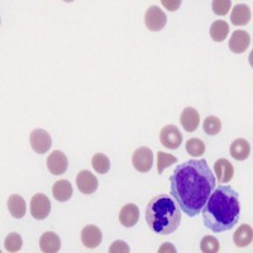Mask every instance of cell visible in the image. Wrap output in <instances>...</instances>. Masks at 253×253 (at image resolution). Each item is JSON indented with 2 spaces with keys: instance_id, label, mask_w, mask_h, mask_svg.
<instances>
[{
  "instance_id": "2",
  "label": "cell",
  "mask_w": 253,
  "mask_h": 253,
  "mask_svg": "<svg viewBox=\"0 0 253 253\" xmlns=\"http://www.w3.org/2000/svg\"><path fill=\"white\" fill-rule=\"evenodd\" d=\"M204 225L214 233H221L234 228L241 215L239 195L233 187H215L203 208Z\"/></svg>"
},
{
  "instance_id": "22",
  "label": "cell",
  "mask_w": 253,
  "mask_h": 253,
  "mask_svg": "<svg viewBox=\"0 0 253 253\" xmlns=\"http://www.w3.org/2000/svg\"><path fill=\"white\" fill-rule=\"evenodd\" d=\"M229 26L225 20H215L210 26V37L215 42H223L228 37Z\"/></svg>"
},
{
  "instance_id": "10",
  "label": "cell",
  "mask_w": 253,
  "mask_h": 253,
  "mask_svg": "<svg viewBox=\"0 0 253 253\" xmlns=\"http://www.w3.org/2000/svg\"><path fill=\"white\" fill-rule=\"evenodd\" d=\"M69 167V160L62 151H53L47 158V169L52 175H63Z\"/></svg>"
},
{
  "instance_id": "1",
  "label": "cell",
  "mask_w": 253,
  "mask_h": 253,
  "mask_svg": "<svg viewBox=\"0 0 253 253\" xmlns=\"http://www.w3.org/2000/svg\"><path fill=\"white\" fill-rule=\"evenodd\" d=\"M215 187V176L205 160H190L178 165L170 177L171 195L190 218L202 211Z\"/></svg>"
},
{
  "instance_id": "28",
  "label": "cell",
  "mask_w": 253,
  "mask_h": 253,
  "mask_svg": "<svg viewBox=\"0 0 253 253\" xmlns=\"http://www.w3.org/2000/svg\"><path fill=\"white\" fill-rule=\"evenodd\" d=\"M200 250L204 253H218L220 250V245L215 237L205 236L200 242Z\"/></svg>"
},
{
  "instance_id": "8",
  "label": "cell",
  "mask_w": 253,
  "mask_h": 253,
  "mask_svg": "<svg viewBox=\"0 0 253 253\" xmlns=\"http://www.w3.org/2000/svg\"><path fill=\"white\" fill-rule=\"evenodd\" d=\"M51 213V202L44 194H36L31 200V214L37 220H43Z\"/></svg>"
},
{
  "instance_id": "21",
  "label": "cell",
  "mask_w": 253,
  "mask_h": 253,
  "mask_svg": "<svg viewBox=\"0 0 253 253\" xmlns=\"http://www.w3.org/2000/svg\"><path fill=\"white\" fill-rule=\"evenodd\" d=\"M8 210L15 219H22L27 213L26 200L20 195H12L8 199Z\"/></svg>"
},
{
  "instance_id": "12",
  "label": "cell",
  "mask_w": 253,
  "mask_h": 253,
  "mask_svg": "<svg viewBox=\"0 0 253 253\" xmlns=\"http://www.w3.org/2000/svg\"><path fill=\"white\" fill-rule=\"evenodd\" d=\"M103 241V233L96 225H86L81 230V242L86 248H96Z\"/></svg>"
},
{
  "instance_id": "25",
  "label": "cell",
  "mask_w": 253,
  "mask_h": 253,
  "mask_svg": "<svg viewBox=\"0 0 253 253\" xmlns=\"http://www.w3.org/2000/svg\"><path fill=\"white\" fill-rule=\"evenodd\" d=\"M186 152L193 157H202L205 153V143L200 138H191L186 142Z\"/></svg>"
},
{
  "instance_id": "17",
  "label": "cell",
  "mask_w": 253,
  "mask_h": 253,
  "mask_svg": "<svg viewBox=\"0 0 253 253\" xmlns=\"http://www.w3.org/2000/svg\"><path fill=\"white\" fill-rule=\"evenodd\" d=\"M40 248L44 253H56L61 248L60 237L55 232H46L40 239Z\"/></svg>"
},
{
  "instance_id": "6",
  "label": "cell",
  "mask_w": 253,
  "mask_h": 253,
  "mask_svg": "<svg viewBox=\"0 0 253 253\" xmlns=\"http://www.w3.org/2000/svg\"><path fill=\"white\" fill-rule=\"evenodd\" d=\"M29 142H31L32 150L38 155H43L48 152L52 147L51 135L44 129H35L32 130L29 135Z\"/></svg>"
},
{
  "instance_id": "9",
  "label": "cell",
  "mask_w": 253,
  "mask_h": 253,
  "mask_svg": "<svg viewBox=\"0 0 253 253\" xmlns=\"http://www.w3.org/2000/svg\"><path fill=\"white\" fill-rule=\"evenodd\" d=\"M76 185H78L80 193L85 194V195H91L98 190L99 181L94 173L87 170H83L76 176Z\"/></svg>"
},
{
  "instance_id": "13",
  "label": "cell",
  "mask_w": 253,
  "mask_h": 253,
  "mask_svg": "<svg viewBox=\"0 0 253 253\" xmlns=\"http://www.w3.org/2000/svg\"><path fill=\"white\" fill-rule=\"evenodd\" d=\"M139 220V209L135 204H126L121 209L119 221L126 228L134 227Z\"/></svg>"
},
{
  "instance_id": "14",
  "label": "cell",
  "mask_w": 253,
  "mask_h": 253,
  "mask_svg": "<svg viewBox=\"0 0 253 253\" xmlns=\"http://www.w3.org/2000/svg\"><path fill=\"white\" fill-rule=\"evenodd\" d=\"M180 123L186 132H195L200 124V115H199L198 110L190 107L185 108L180 115Z\"/></svg>"
},
{
  "instance_id": "18",
  "label": "cell",
  "mask_w": 253,
  "mask_h": 253,
  "mask_svg": "<svg viewBox=\"0 0 253 253\" xmlns=\"http://www.w3.org/2000/svg\"><path fill=\"white\" fill-rule=\"evenodd\" d=\"M253 239V230L252 227L248 224H242L237 228L233 234L234 245L238 248H245L252 243Z\"/></svg>"
},
{
  "instance_id": "11",
  "label": "cell",
  "mask_w": 253,
  "mask_h": 253,
  "mask_svg": "<svg viewBox=\"0 0 253 253\" xmlns=\"http://www.w3.org/2000/svg\"><path fill=\"white\" fill-rule=\"evenodd\" d=\"M251 44V36L248 32L239 29V31H234L232 37L229 40V49L233 53H243L247 51V48Z\"/></svg>"
},
{
  "instance_id": "20",
  "label": "cell",
  "mask_w": 253,
  "mask_h": 253,
  "mask_svg": "<svg viewBox=\"0 0 253 253\" xmlns=\"http://www.w3.org/2000/svg\"><path fill=\"white\" fill-rule=\"evenodd\" d=\"M251 155V144L243 138H238L230 144V156L237 161H245Z\"/></svg>"
},
{
  "instance_id": "5",
  "label": "cell",
  "mask_w": 253,
  "mask_h": 253,
  "mask_svg": "<svg viewBox=\"0 0 253 253\" xmlns=\"http://www.w3.org/2000/svg\"><path fill=\"white\" fill-rule=\"evenodd\" d=\"M167 22V15L165 14L160 6L152 5L147 9L146 15H144V23L146 27L152 32H158L165 28Z\"/></svg>"
},
{
  "instance_id": "23",
  "label": "cell",
  "mask_w": 253,
  "mask_h": 253,
  "mask_svg": "<svg viewBox=\"0 0 253 253\" xmlns=\"http://www.w3.org/2000/svg\"><path fill=\"white\" fill-rule=\"evenodd\" d=\"M91 165L96 172L100 173V175H104V173H107L110 169L109 157H107L104 153H95V155L92 156Z\"/></svg>"
},
{
  "instance_id": "15",
  "label": "cell",
  "mask_w": 253,
  "mask_h": 253,
  "mask_svg": "<svg viewBox=\"0 0 253 253\" xmlns=\"http://www.w3.org/2000/svg\"><path fill=\"white\" fill-rule=\"evenodd\" d=\"M214 170L220 184H228L234 176V167L225 158H220L214 164Z\"/></svg>"
},
{
  "instance_id": "31",
  "label": "cell",
  "mask_w": 253,
  "mask_h": 253,
  "mask_svg": "<svg viewBox=\"0 0 253 253\" xmlns=\"http://www.w3.org/2000/svg\"><path fill=\"white\" fill-rule=\"evenodd\" d=\"M162 5L167 9V10H170V12H175L180 8L181 5V1L180 0H173V1H170V0H162L161 1Z\"/></svg>"
},
{
  "instance_id": "19",
  "label": "cell",
  "mask_w": 253,
  "mask_h": 253,
  "mask_svg": "<svg viewBox=\"0 0 253 253\" xmlns=\"http://www.w3.org/2000/svg\"><path fill=\"white\" fill-rule=\"evenodd\" d=\"M252 18V13H251L250 6L246 4H238L233 8L232 13H230V22L234 26H246Z\"/></svg>"
},
{
  "instance_id": "32",
  "label": "cell",
  "mask_w": 253,
  "mask_h": 253,
  "mask_svg": "<svg viewBox=\"0 0 253 253\" xmlns=\"http://www.w3.org/2000/svg\"><path fill=\"white\" fill-rule=\"evenodd\" d=\"M158 252H160V253H165V252L175 253L176 252V248H175V246L171 245V243H164V245H162L161 247H160Z\"/></svg>"
},
{
  "instance_id": "26",
  "label": "cell",
  "mask_w": 253,
  "mask_h": 253,
  "mask_svg": "<svg viewBox=\"0 0 253 253\" xmlns=\"http://www.w3.org/2000/svg\"><path fill=\"white\" fill-rule=\"evenodd\" d=\"M4 247L8 252H18V251H20V248L23 247V239H22L20 234L12 232L6 236Z\"/></svg>"
},
{
  "instance_id": "24",
  "label": "cell",
  "mask_w": 253,
  "mask_h": 253,
  "mask_svg": "<svg viewBox=\"0 0 253 253\" xmlns=\"http://www.w3.org/2000/svg\"><path fill=\"white\" fill-rule=\"evenodd\" d=\"M177 162V157H175L173 155H170V153L166 152H157V171L158 175H162L167 167H170L171 165L176 164Z\"/></svg>"
},
{
  "instance_id": "7",
  "label": "cell",
  "mask_w": 253,
  "mask_h": 253,
  "mask_svg": "<svg viewBox=\"0 0 253 253\" xmlns=\"http://www.w3.org/2000/svg\"><path fill=\"white\" fill-rule=\"evenodd\" d=\"M160 141H161L162 146L166 147V148L177 150L182 143V134L178 130L177 126H173V124H169L161 129Z\"/></svg>"
},
{
  "instance_id": "16",
  "label": "cell",
  "mask_w": 253,
  "mask_h": 253,
  "mask_svg": "<svg viewBox=\"0 0 253 253\" xmlns=\"http://www.w3.org/2000/svg\"><path fill=\"white\" fill-rule=\"evenodd\" d=\"M72 194H74L72 185L67 180H58L52 186V195L57 202H67L72 198Z\"/></svg>"
},
{
  "instance_id": "4",
  "label": "cell",
  "mask_w": 253,
  "mask_h": 253,
  "mask_svg": "<svg viewBox=\"0 0 253 253\" xmlns=\"http://www.w3.org/2000/svg\"><path fill=\"white\" fill-rule=\"evenodd\" d=\"M133 167L138 172L146 173L152 169L153 152L148 147H139L133 152L132 156Z\"/></svg>"
},
{
  "instance_id": "29",
  "label": "cell",
  "mask_w": 253,
  "mask_h": 253,
  "mask_svg": "<svg viewBox=\"0 0 253 253\" xmlns=\"http://www.w3.org/2000/svg\"><path fill=\"white\" fill-rule=\"evenodd\" d=\"M232 8V1L229 0H214L211 3V9L216 15H227Z\"/></svg>"
},
{
  "instance_id": "3",
  "label": "cell",
  "mask_w": 253,
  "mask_h": 253,
  "mask_svg": "<svg viewBox=\"0 0 253 253\" xmlns=\"http://www.w3.org/2000/svg\"><path fill=\"white\" fill-rule=\"evenodd\" d=\"M146 221L155 233L167 236L180 227L181 209L169 195H157L147 205Z\"/></svg>"
},
{
  "instance_id": "27",
  "label": "cell",
  "mask_w": 253,
  "mask_h": 253,
  "mask_svg": "<svg viewBox=\"0 0 253 253\" xmlns=\"http://www.w3.org/2000/svg\"><path fill=\"white\" fill-rule=\"evenodd\" d=\"M203 128H204V132L208 135H216L221 130V122L218 117H214V115H210L203 123Z\"/></svg>"
},
{
  "instance_id": "30",
  "label": "cell",
  "mask_w": 253,
  "mask_h": 253,
  "mask_svg": "<svg viewBox=\"0 0 253 253\" xmlns=\"http://www.w3.org/2000/svg\"><path fill=\"white\" fill-rule=\"evenodd\" d=\"M129 246L126 245L123 241H115L113 242L112 246L109 247L110 253H128L129 252Z\"/></svg>"
}]
</instances>
